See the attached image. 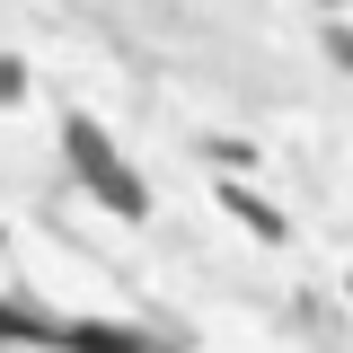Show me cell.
<instances>
[{
  "mask_svg": "<svg viewBox=\"0 0 353 353\" xmlns=\"http://www.w3.org/2000/svg\"><path fill=\"white\" fill-rule=\"evenodd\" d=\"M62 150H71L80 185L106 203V212H124V221H141V212H150V185L124 168V150L106 141V124H97V115H62Z\"/></svg>",
  "mask_w": 353,
  "mask_h": 353,
  "instance_id": "1",
  "label": "cell"
},
{
  "mask_svg": "<svg viewBox=\"0 0 353 353\" xmlns=\"http://www.w3.org/2000/svg\"><path fill=\"white\" fill-rule=\"evenodd\" d=\"M212 194H221V212H239V221H248V230L265 239V248H283V239H292V221L274 212V203H256L248 185H212Z\"/></svg>",
  "mask_w": 353,
  "mask_h": 353,
  "instance_id": "2",
  "label": "cell"
},
{
  "mask_svg": "<svg viewBox=\"0 0 353 353\" xmlns=\"http://www.w3.org/2000/svg\"><path fill=\"white\" fill-rule=\"evenodd\" d=\"M62 345H80V353H150L141 336H124V327H97V318H71V327H62Z\"/></svg>",
  "mask_w": 353,
  "mask_h": 353,
  "instance_id": "3",
  "label": "cell"
},
{
  "mask_svg": "<svg viewBox=\"0 0 353 353\" xmlns=\"http://www.w3.org/2000/svg\"><path fill=\"white\" fill-rule=\"evenodd\" d=\"M0 345H53V353H62V327H36L27 309H9V301H0Z\"/></svg>",
  "mask_w": 353,
  "mask_h": 353,
  "instance_id": "4",
  "label": "cell"
},
{
  "mask_svg": "<svg viewBox=\"0 0 353 353\" xmlns=\"http://www.w3.org/2000/svg\"><path fill=\"white\" fill-rule=\"evenodd\" d=\"M327 53H336V62L353 71V27H327Z\"/></svg>",
  "mask_w": 353,
  "mask_h": 353,
  "instance_id": "5",
  "label": "cell"
},
{
  "mask_svg": "<svg viewBox=\"0 0 353 353\" xmlns=\"http://www.w3.org/2000/svg\"><path fill=\"white\" fill-rule=\"evenodd\" d=\"M27 88V62H0V97H18Z\"/></svg>",
  "mask_w": 353,
  "mask_h": 353,
  "instance_id": "6",
  "label": "cell"
},
{
  "mask_svg": "<svg viewBox=\"0 0 353 353\" xmlns=\"http://www.w3.org/2000/svg\"><path fill=\"white\" fill-rule=\"evenodd\" d=\"M345 283H353V274H345Z\"/></svg>",
  "mask_w": 353,
  "mask_h": 353,
  "instance_id": "7",
  "label": "cell"
}]
</instances>
